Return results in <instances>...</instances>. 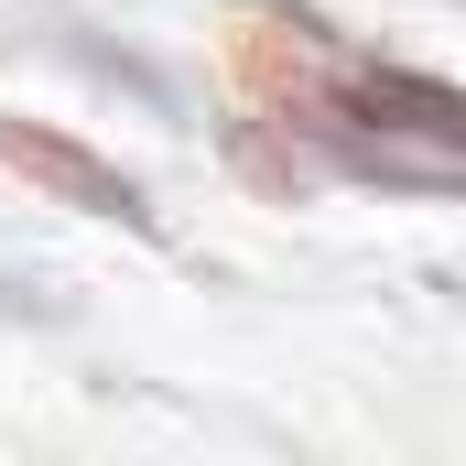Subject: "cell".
Listing matches in <instances>:
<instances>
[{
	"instance_id": "cell-1",
	"label": "cell",
	"mask_w": 466,
	"mask_h": 466,
	"mask_svg": "<svg viewBox=\"0 0 466 466\" xmlns=\"http://www.w3.org/2000/svg\"><path fill=\"white\" fill-rule=\"evenodd\" d=\"M0 152H11L22 174H44L55 196H76L87 218H141V185L109 174V163H87V152H76V141H55V130H11V119H0Z\"/></svg>"
}]
</instances>
